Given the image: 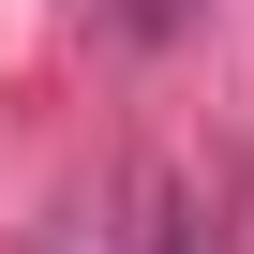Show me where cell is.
<instances>
[{"label":"cell","instance_id":"1","mask_svg":"<svg viewBox=\"0 0 254 254\" xmlns=\"http://www.w3.org/2000/svg\"><path fill=\"white\" fill-rule=\"evenodd\" d=\"M165 254H209V224H165Z\"/></svg>","mask_w":254,"mask_h":254}]
</instances>
